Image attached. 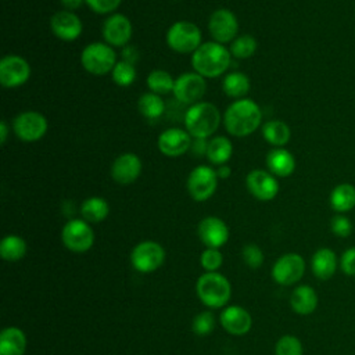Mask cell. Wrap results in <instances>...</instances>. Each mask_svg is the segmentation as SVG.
I'll return each instance as SVG.
<instances>
[{
	"label": "cell",
	"instance_id": "cell-1",
	"mask_svg": "<svg viewBox=\"0 0 355 355\" xmlns=\"http://www.w3.org/2000/svg\"><path fill=\"white\" fill-rule=\"evenodd\" d=\"M262 121L259 105L251 98H239L233 101L223 114L226 130L236 137H244L254 133Z\"/></svg>",
	"mask_w": 355,
	"mask_h": 355
},
{
	"label": "cell",
	"instance_id": "cell-2",
	"mask_svg": "<svg viewBox=\"0 0 355 355\" xmlns=\"http://www.w3.org/2000/svg\"><path fill=\"white\" fill-rule=\"evenodd\" d=\"M230 51L218 42H205L191 54L194 72L204 78H218L230 67Z\"/></svg>",
	"mask_w": 355,
	"mask_h": 355
},
{
	"label": "cell",
	"instance_id": "cell-3",
	"mask_svg": "<svg viewBox=\"0 0 355 355\" xmlns=\"http://www.w3.org/2000/svg\"><path fill=\"white\" fill-rule=\"evenodd\" d=\"M220 112L212 103L198 101L184 114V128L194 139H207L219 128Z\"/></svg>",
	"mask_w": 355,
	"mask_h": 355
},
{
	"label": "cell",
	"instance_id": "cell-4",
	"mask_svg": "<svg viewBox=\"0 0 355 355\" xmlns=\"http://www.w3.org/2000/svg\"><path fill=\"white\" fill-rule=\"evenodd\" d=\"M196 293L204 305L209 308H220L230 300L232 287L223 275L218 272H207L198 277Z\"/></svg>",
	"mask_w": 355,
	"mask_h": 355
},
{
	"label": "cell",
	"instance_id": "cell-5",
	"mask_svg": "<svg viewBox=\"0 0 355 355\" xmlns=\"http://www.w3.org/2000/svg\"><path fill=\"white\" fill-rule=\"evenodd\" d=\"M80 62L89 73L103 76L111 72L115 67L116 54L110 44L93 42L82 50Z\"/></svg>",
	"mask_w": 355,
	"mask_h": 355
},
{
	"label": "cell",
	"instance_id": "cell-6",
	"mask_svg": "<svg viewBox=\"0 0 355 355\" xmlns=\"http://www.w3.org/2000/svg\"><path fill=\"white\" fill-rule=\"evenodd\" d=\"M166 43L176 53L193 54L201 46V31L193 22L178 21L169 26Z\"/></svg>",
	"mask_w": 355,
	"mask_h": 355
},
{
	"label": "cell",
	"instance_id": "cell-7",
	"mask_svg": "<svg viewBox=\"0 0 355 355\" xmlns=\"http://www.w3.org/2000/svg\"><path fill=\"white\" fill-rule=\"evenodd\" d=\"M165 261L164 247L153 240H146L139 243L130 252L132 266L141 272L150 273L157 270Z\"/></svg>",
	"mask_w": 355,
	"mask_h": 355
},
{
	"label": "cell",
	"instance_id": "cell-8",
	"mask_svg": "<svg viewBox=\"0 0 355 355\" xmlns=\"http://www.w3.org/2000/svg\"><path fill=\"white\" fill-rule=\"evenodd\" d=\"M218 186V175L208 165L196 166L187 178V191L196 201H205L211 198Z\"/></svg>",
	"mask_w": 355,
	"mask_h": 355
},
{
	"label": "cell",
	"instance_id": "cell-9",
	"mask_svg": "<svg viewBox=\"0 0 355 355\" xmlns=\"http://www.w3.org/2000/svg\"><path fill=\"white\" fill-rule=\"evenodd\" d=\"M12 130L15 136L22 141H37L47 132V119L37 111L19 112L12 119Z\"/></svg>",
	"mask_w": 355,
	"mask_h": 355
},
{
	"label": "cell",
	"instance_id": "cell-10",
	"mask_svg": "<svg viewBox=\"0 0 355 355\" xmlns=\"http://www.w3.org/2000/svg\"><path fill=\"white\" fill-rule=\"evenodd\" d=\"M61 240L68 250L73 252H85L92 248L94 233L85 219H71L62 227Z\"/></svg>",
	"mask_w": 355,
	"mask_h": 355
},
{
	"label": "cell",
	"instance_id": "cell-11",
	"mask_svg": "<svg viewBox=\"0 0 355 355\" xmlns=\"http://www.w3.org/2000/svg\"><path fill=\"white\" fill-rule=\"evenodd\" d=\"M207 83L204 76L197 72H184L175 79L173 96L182 104L193 105L205 94Z\"/></svg>",
	"mask_w": 355,
	"mask_h": 355
},
{
	"label": "cell",
	"instance_id": "cell-12",
	"mask_svg": "<svg viewBox=\"0 0 355 355\" xmlns=\"http://www.w3.org/2000/svg\"><path fill=\"white\" fill-rule=\"evenodd\" d=\"M305 273V261L297 252L282 255L272 268V277L282 286H291L301 280Z\"/></svg>",
	"mask_w": 355,
	"mask_h": 355
},
{
	"label": "cell",
	"instance_id": "cell-13",
	"mask_svg": "<svg viewBox=\"0 0 355 355\" xmlns=\"http://www.w3.org/2000/svg\"><path fill=\"white\" fill-rule=\"evenodd\" d=\"M31 76V67L28 61L19 55L8 54L0 61V82L3 87H19Z\"/></svg>",
	"mask_w": 355,
	"mask_h": 355
},
{
	"label": "cell",
	"instance_id": "cell-14",
	"mask_svg": "<svg viewBox=\"0 0 355 355\" xmlns=\"http://www.w3.org/2000/svg\"><path fill=\"white\" fill-rule=\"evenodd\" d=\"M208 31L214 42L227 43L237 37L239 22L236 15L226 8H219L214 11L208 21Z\"/></svg>",
	"mask_w": 355,
	"mask_h": 355
},
{
	"label": "cell",
	"instance_id": "cell-15",
	"mask_svg": "<svg viewBox=\"0 0 355 355\" xmlns=\"http://www.w3.org/2000/svg\"><path fill=\"white\" fill-rule=\"evenodd\" d=\"M103 37L111 47H125L132 39L130 19L123 14H111L103 24Z\"/></svg>",
	"mask_w": 355,
	"mask_h": 355
},
{
	"label": "cell",
	"instance_id": "cell-16",
	"mask_svg": "<svg viewBox=\"0 0 355 355\" xmlns=\"http://www.w3.org/2000/svg\"><path fill=\"white\" fill-rule=\"evenodd\" d=\"M245 186L252 197L259 201H270L279 193V183L273 173L265 169H252L245 178Z\"/></svg>",
	"mask_w": 355,
	"mask_h": 355
},
{
	"label": "cell",
	"instance_id": "cell-17",
	"mask_svg": "<svg viewBox=\"0 0 355 355\" xmlns=\"http://www.w3.org/2000/svg\"><path fill=\"white\" fill-rule=\"evenodd\" d=\"M141 161L133 153L118 155L111 165V178L122 186L132 184L141 173Z\"/></svg>",
	"mask_w": 355,
	"mask_h": 355
},
{
	"label": "cell",
	"instance_id": "cell-18",
	"mask_svg": "<svg viewBox=\"0 0 355 355\" xmlns=\"http://www.w3.org/2000/svg\"><path fill=\"white\" fill-rule=\"evenodd\" d=\"M158 150L166 157H179L191 146V136L180 128H169L164 130L157 140Z\"/></svg>",
	"mask_w": 355,
	"mask_h": 355
},
{
	"label": "cell",
	"instance_id": "cell-19",
	"mask_svg": "<svg viewBox=\"0 0 355 355\" xmlns=\"http://www.w3.org/2000/svg\"><path fill=\"white\" fill-rule=\"evenodd\" d=\"M50 28L55 37L62 42H73L82 33V21L72 11H57L50 19Z\"/></svg>",
	"mask_w": 355,
	"mask_h": 355
},
{
	"label": "cell",
	"instance_id": "cell-20",
	"mask_svg": "<svg viewBox=\"0 0 355 355\" xmlns=\"http://www.w3.org/2000/svg\"><path fill=\"white\" fill-rule=\"evenodd\" d=\"M197 233L207 248H220L229 239V229L218 216L204 218L198 223Z\"/></svg>",
	"mask_w": 355,
	"mask_h": 355
},
{
	"label": "cell",
	"instance_id": "cell-21",
	"mask_svg": "<svg viewBox=\"0 0 355 355\" xmlns=\"http://www.w3.org/2000/svg\"><path fill=\"white\" fill-rule=\"evenodd\" d=\"M220 323L229 334L243 336L250 331L252 326V319L247 309L239 305H232L222 311Z\"/></svg>",
	"mask_w": 355,
	"mask_h": 355
},
{
	"label": "cell",
	"instance_id": "cell-22",
	"mask_svg": "<svg viewBox=\"0 0 355 355\" xmlns=\"http://www.w3.org/2000/svg\"><path fill=\"white\" fill-rule=\"evenodd\" d=\"M266 166L270 173L279 178H287L290 176L295 169V158L294 155L283 148V147H275L266 154Z\"/></svg>",
	"mask_w": 355,
	"mask_h": 355
},
{
	"label": "cell",
	"instance_id": "cell-23",
	"mask_svg": "<svg viewBox=\"0 0 355 355\" xmlns=\"http://www.w3.org/2000/svg\"><path fill=\"white\" fill-rule=\"evenodd\" d=\"M311 268L312 273L319 280H329L330 277H333L338 268V259L336 252L327 247L316 250L311 259Z\"/></svg>",
	"mask_w": 355,
	"mask_h": 355
},
{
	"label": "cell",
	"instance_id": "cell-24",
	"mask_svg": "<svg viewBox=\"0 0 355 355\" xmlns=\"http://www.w3.org/2000/svg\"><path fill=\"white\" fill-rule=\"evenodd\" d=\"M290 305L298 315H311L318 306V294L311 286L301 284L293 290Z\"/></svg>",
	"mask_w": 355,
	"mask_h": 355
},
{
	"label": "cell",
	"instance_id": "cell-25",
	"mask_svg": "<svg viewBox=\"0 0 355 355\" xmlns=\"http://www.w3.org/2000/svg\"><path fill=\"white\" fill-rule=\"evenodd\" d=\"M26 348V337L24 331L15 326H10L0 333V355H24Z\"/></svg>",
	"mask_w": 355,
	"mask_h": 355
},
{
	"label": "cell",
	"instance_id": "cell-26",
	"mask_svg": "<svg viewBox=\"0 0 355 355\" xmlns=\"http://www.w3.org/2000/svg\"><path fill=\"white\" fill-rule=\"evenodd\" d=\"M329 202L337 214H345L355 208V186L351 183L337 184L329 196Z\"/></svg>",
	"mask_w": 355,
	"mask_h": 355
},
{
	"label": "cell",
	"instance_id": "cell-27",
	"mask_svg": "<svg viewBox=\"0 0 355 355\" xmlns=\"http://www.w3.org/2000/svg\"><path fill=\"white\" fill-rule=\"evenodd\" d=\"M233 154V144L225 136H216L211 139L207 144L205 155L211 164L215 165H225Z\"/></svg>",
	"mask_w": 355,
	"mask_h": 355
},
{
	"label": "cell",
	"instance_id": "cell-28",
	"mask_svg": "<svg viewBox=\"0 0 355 355\" xmlns=\"http://www.w3.org/2000/svg\"><path fill=\"white\" fill-rule=\"evenodd\" d=\"M262 136L269 144L275 147H283L290 141L291 130L286 122L270 119L262 125Z\"/></svg>",
	"mask_w": 355,
	"mask_h": 355
},
{
	"label": "cell",
	"instance_id": "cell-29",
	"mask_svg": "<svg viewBox=\"0 0 355 355\" xmlns=\"http://www.w3.org/2000/svg\"><path fill=\"white\" fill-rule=\"evenodd\" d=\"M110 214L108 202L101 197H89L80 205V215L86 222L98 223Z\"/></svg>",
	"mask_w": 355,
	"mask_h": 355
},
{
	"label": "cell",
	"instance_id": "cell-30",
	"mask_svg": "<svg viewBox=\"0 0 355 355\" xmlns=\"http://www.w3.org/2000/svg\"><path fill=\"white\" fill-rule=\"evenodd\" d=\"M222 90L226 96L233 98H244L250 90V79L247 75L233 71L225 75L222 80Z\"/></svg>",
	"mask_w": 355,
	"mask_h": 355
},
{
	"label": "cell",
	"instance_id": "cell-31",
	"mask_svg": "<svg viewBox=\"0 0 355 355\" xmlns=\"http://www.w3.org/2000/svg\"><path fill=\"white\" fill-rule=\"evenodd\" d=\"M139 112L147 119H157L165 111V103L159 94L153 92L143 93L137 100Z\"/></svg>",
	"mask_w": 355,
	"mask_h": 355
},
{
	"label": "cell",
	"instance_id": "cell-32",
	"mask_svg": "<svg viewBox=\"0 0 355 355\" xmlns=\"http://www.w3.org/2000/svg\"><path fill=\"white\" fill-rule=\"evenodd\" d=\"M26 254V243L17 234L6 236L0 243V257L4 261H19Z\"/></svg>",
	"mask_w": 355,
	"mask_h": 355
},
{
	"label": "cell",
	"instance_id": "cell-33",
	"mask_svg": "<svg viewBox=\"0 0 355 355\" xmlns=\"http://www.w3.org/2000/svg\"><path fill=\"white\" fill-rule=\"evenodd\" d=\"M147 86L153 93L161 96L173 92L175 79L164 69H153L147 76Z\"/></svg>",
	"mask_w": 355,
	"mask_h": 355
},
{
	"label": "cell",
	"instance_id": "cell-34",
	"mask_svg": "<svg viewBox=\"0 0 355 355\" xmlns=\"http://www.w3.org/2000/svg\"><path fill=\"white\" fill-rule=\"evenodd\" d=\"M257 46L258 44H257V40L254 36L240 35L230 43L229 51L234 58L244 60V58H250L251 55H254V53L257 51Z\"/></svg>",
	"mask_w": 355,
	"mask_h": 355
},
{
	"label": "cell",
	"instance_id": "cell-35",
	"mask_svg": "<svg viewBox=\"0 0 355 355\" xmlns=\"http://www.w3.org/2000/svg\"><path fill=\"white\" fill-rule=\"evenodd\" d=\"M111 76H112V80L118 86L126 87V86H130L135 82V79H136V68H135L133 64L121 60V61H116L115 67L112 68Z\"/></svg>",
	"mask_w": 355,
	"mask_h": 355
},
{
	"label": "cell",
	"instance_id": "cell-36",
	"mask_svg": "<svg viewBox=\"0 0 355 355\" xmlns=\"http://www.w3.org/2000/svg\"><path fill=\"white\" fill-rule=\"evenodd\" d=\"M304 348L298 337L286 334L280 337L275 347V355H302Z\"/></svg>",
	"mask_w": 355,
	"mask_h": 355
},
{
	"label": "cell",
	"instance_id": "cell-37",
	"mask_svg": "<svg viewBox=\"0 0 355 355\" xmlns=\"http://www.w3.org/2000/svg\"><path fill=\"white\" fill-rule=\"evenodd\" d=\"M215 327V316L209 311H204L196 315L193 320V331L197 336H208Z\"/></svg>",
	"mask_w": 355,
	"mask_h": 355
},
{
	"label": "cell",
	"instance_id": "cell-38",
	"mask_svg": "<svg viewBox=\"0 0 355 355\" xmlns=\"http://www.w3.org/2000/svg\"><path fill=\"white\" fill-rule=\"evenodd\" d=\"M241 255H243V259L244 262L251 268V269H258L262 266L263 263V252L262 250L254 244V243H250L247 245L243 247V251H241Z\"/></svg>",
	"mask_w": 355,
	"mask_h": 355
},
{
	"label": "cell",
	"instance_id": "cell-39",
	"mask_svg": "<svg viewBox=\"0 0 355 355\" xmlns=\"http://www.w3.org/2000/svg\"><path fill=\"white\" fill-rule=\"evenodd\" d=\"M200 262H201V266L207 272H216L223 262V257H222L219 248H207L201 254Z\"/></svg>",
	"mask_w": 355,
	"mask_h": 355
},
{
	"label": "cell",
	"instance_id": "cell-40",
	"mask_svg": "<svg viewBox=\"0 0 355 355\" xmlns=\"http://www.w3.org/2000/svg\"><path fill=\"white\" fill-rule=\"evenodd\" d=\"M330 229H331L334 236L345 239L352 233V222L344 214H337L336 216L331 218Z\"/></svg>",
	"mask_w": 355,
	"mask_h": 355
},
{
	"label": "cell",
	"instance_id": "cell-41",
	"mask_svg": "<svg viewBox=\"0 0 355 355\" xmlns=\"http://www.w3.org/2000/svg\"><path fill=\"white\" fill-rule=\"evenodd\" d=\"M122 0H86L87 7L96 14H110L118 8Z\"/></svg>",
	"mask_w": 355,
	"mask_h": 355
},
{
	"label": "cell",
	"instance_id": "cell-42",
	"mask_svg": "<svg viewBox=\"0 0 355 355\" xmlns=\"http://www.w3.org/2000/svg\"><path fill=\"white\" fill-rule=\"evenodd\" d=\"M340 268L347 276H355V247H349L343 252Z\"/></svg>",
	"mask_w": 355,
	"mask_h": 355
},
{
	"label": "cell",
	"instance_id": "cell-43",
	"mask_svg": "<svg viewBox=\"0 0 355 355\" xmlns=\"http://www.w3.org/2000/svg\"><path fill=\"white\" fill-rule=\"evenodd\" d=\"M121 54H122V60L128 61L130 64H135L139 60V53H137L136 47H133V46H125L122 49Z\"/></svg>",
	"mask_w": 355,
	"mask_h": 355
},
{
	"label": "cell",
	"instance_id": "cell-44",
	"mask_svg": "<svg viewBox=\"0 0 355 355\" xmlns=\"http://www.w3.org/2000/svg\"><path fill=\"white\" fill-rule=\"evenodd\" d=\"M61 6L67 10V11H75L78 10L83 3H86V0H60Z\"/></svg>",
	"mask_w": 355,
	"mask_h": 355
},
{
	"label": "cell",
	"instance_id": "cell-45",
	"mask_svg": "<svg viewBox=\"0 0 355 355\" xmlns=\"http://www.w3.org/2000/svg\"><path fill=\"white\" fill-rule=\"evenodd\" d=\"M7 136H8V125L6 121L0 122V143L4 144L7 141Z\"/></svg>",
	"mask_w": 355,
	"mask_h": 355
},
{
	"label": "cell",
	"instance_id": "cell-46",
	"mask_svg": "<svg viewBox=\"0 0 355 355\" xmlns=\"http://www.w3.org/2000/svg\"><path fill=\"white\" fill-rule=\"evenodd\" d=\"M230 173H232V169H230V166L226 165V164H225V165H220V166L218 168V171H216V175H218V178H220V179L229 178Z\"/></svg>",
	"mask_w": 355,
	"mask_h": 355
}]
</instances>
